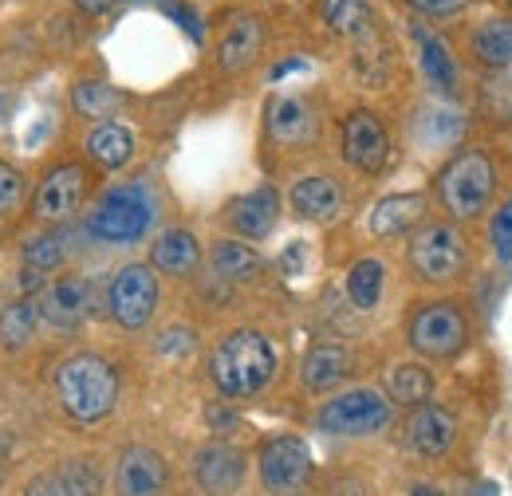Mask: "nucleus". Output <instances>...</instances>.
I'll return each instance as SVG.
<instances>
[{"instance_id":"1","label":"nucleus","mask_w":512,"mask_h":496,"mask_svg":"<svg viewBox=\"0 0 512 496\" xmlns=\"http://www.w3.org/2000/svg\"><path fill=\"white\" fill-rule=\"evenodd\" d=\"M280 371V355L272 339L256 327L229 331L213 351H209V382L217 386L221 398H256Z\"/></svg>"},{"instance_id":"2","label":"nucleus","mask_w":512,"mask_h":496,"mask_svg":"<svg viewBox=\"0 0 512 496\" xmlns=\"http://www.w3.org/2000/svg\"><path fill=\"white\" fill-rule=\"evenodd\" d=\"M497 182H501V174H497L493 154L481 146H465L438 170L434 193H438V205L446 209L453 225H469L481 213H489Z\"/></svg>"},{"instance_id":"3","label":"nucleus","mask_w":512,"mask_h":496,"mask_svg":"<svg viewBox=\"0 0 512 496\" xmlns=\"http://www.w3.org/2000/svg\"><path fill=\"white\" fill-rule=\"evenodd\" d=\"M158 221V197L150 182L134 178V182H119V186H107L91 213H87V233L99 241V245H138L150 237Z\"/></svg>"},{"instance_id":"4","label":"nucleus","mask_w":512,"mask_h":496,"mask_svg":"<svg viewBox=\"0 0 512 496\" xmlns=\"http://www.w3.org/2000/svg\"><path fill=\"white\" fill-rule=\"evenodd\" d=\"M56 394L67 418L95 426L119 402V374L103 355H71L56 371Z\"/></svg>"},{"instance_id":"5","label":"nucleus","mask_w":512,"mask_h":496,"mask_svg":"<svg viewBox=\"0 0 512 496\" xmlns=\"http://www.w3.org/2000/svg\"><path fill=\"white\" fill-rule=\"evenodd\" d=\"M406 264L418 284H453L469 272V241L453 221H426L410 233Z\"/></svg>"},{"instance_id":"6","label":"nucleus","mask_w":512,"mask_h":496,"mask_svg":"<svg viewBox=\"0 0 512 496\" xmlns=\"http://www.w3.org/2000/svg\"><path fill=\"white\" fill-rule=\"evenodd\" d=\"M406 343L426 363H449L469 347V319L453 300H426L406 319Z\"/></svg>"},{"instance_id":"7","label":"nucleus","mask_w":512,"mask_h":496,"mask_svg":"<svg viewBox=\"0 0 512 496\" xmlns=\"http://www.w3.org/2000/svg\"><path fill=\"white\" fill-rule=\"evenodd\" d=\"M394 418V402L375 386H355L323 402L316 414V430L331 437H371L386 430Z\"/></svg>"},{"instance_id":"8","label":"nucleus","mask_w":512,"mask_h":496,"mask_svg":"<svg viewBox=\"0 0 512 496\" xmlns=\"http://www.w3.org/2000/svg\"><path fill=\"white\" fill-rule=\"evenodd\" d=\"M256 473H260V489L268 496H300L312 485L316 461H312V449L304 437L276 434L260 445Z\"/></svg>"},{"instance_id":"9","label":"nucleus","mask_w":512,"mask_h":496,"mask_svg":"<svg viewBox=\"0 0 512 496\" xmlns=\"http://www.w3.org/2000/svg\"><path fill=\"white\" fill-rule=\"evenodd\" d=\"M158 311V272L142 260L123 264L107 284V315L123 331H142Z\"/></svg>"},{"instance_id":"10","label":"nucleus","mask_w":512,"mask_h":496,"mask_svg":"<svg viewBox=\"0 0 512 496\" xmlns=\"http://www.w3.org/2000/svg\"><path fill=\"white\" fill-rule=\"evenodd\" d=\"M87 189H91V174L79 162H64V166L48 170V178L32 193V217L44 225H64L83 209Z\"/></svg>"},{"instance_id":"11","label":"nucleus","mask_w":512,"mask_h":496,"mask_svg":"<svg viewBox=\"0 0 512 496\" xmlns=\"http://www.w3.org/2000/svg\"><path fill=\"white\" fill-rule=\"evenodd\" d=\"M339 146H343L347 166L359 170V174H367V178L383 174L386 162H390V134H386L383 119L375 111H367V107H359V111H351L343 119Z\"/></svg>"},{"instance_id":"12","label":"nucleus","mask_w":512,"mask_h":496,"mask_svg":"<svg viewBox=\"0 0 512 496\" xmlns=\"http://www.w3.org/2000/svg\"><path fill=\"white\" fill-rule=\"evenodd\" d=\"M193 481L205 496H233L245 485V453L225 441H209L193 453Z\"/></svg>"},{"instance_id":"13","label":"nucleus","mask_w":512,"mask_h":496,"mask_svg":"<svg viewBox=\"0 0 512 496\" xmlns=\"http://www.w3.org/2000/svg\"><path fill=\"white\" fill-rule=\"evenodd\" d=\"M402 441H406V449L418 453V457H430V461H434V457H446L449 449H453V441H457V422H453V414H449L446 406L422 402V406H414V410L406 414Z\"/></svg>"},{"instance_id":"14","label":"nucleus","mask_w":512,"mask_h":496,"mask_svg":"<svg viewBox=\"0 0 512 496\" xmlns=\"http://www.w3.org/2000/svg\"><path fill=\"white\" fill-rule=\"evenodd\" d=\"M166 485H170V465L158 449L150 445L123 449L115 465V496H162Z\"/></svg>"},{"instance_id":"15","label":"nucleus","mask_w":512,"mask_h":496,"mask_svg":"<svg viewBox=\"0 0 512 496\" xmlns=\"http://www.w3.org/2000/svg\"><path fill=\"white\" fill-rule=\"evenodd\" d=\"M426 209H430V197L422 189H406V193H390L379 197L371 217H367V229L371 237L379 241H394V237H410L414 229L426 225Z\"/></svg>"},{"instance_id":"16","label":"nucleus","mask_w":512,"mask_h":496,"mask_svg":"<svg viewBox=\"0 0 512 496\" xmlns=\"http://www.w3.org/2000/svg\"><path fill=\"white\" fill-rule=\"evenodd\" d=\"M280 221V193L272 186H256L225 205V225L241 241H264Z\"/></svg>"},{"instance_id":"17","label":"nucleus","mask_w":512,"mask_h":496,"mask_svg":"<svg viewBox=\"0 0 512 496\" xmlns=\"http://www.w3.org/2000/svg\"><path fill=\"white\" fill-rule=\"evenodd\" d=\"M288 205L300 221L308 225H331L343 217V205H347V193L343 186L331 178V174H308L300 178L292 193H288Z\"/></svg>"},{"instance_id":"18","label":"nucleus","mask_w":512,"mask_h":496,"mask_svg":"<svg viewBox=\"0 0 512 496\" xmlns=\"http://www.w3.org/2000/svg\"><path fill=\"white\" fill-rule=\"evenodd\" d=\"M465 52L477 67H485L489 75L512 71V12L501 16H485L469 28L465 36Z\"/></svg>"},{"instance_id":"19","label":"nucleus","mask_w":512,"mask_h":496,"mask_svg":"<svg viewBox=\"0 0 512 496\" xmlns=\"http://www.w3.org/2000/svg\"><path fill=\"white\" fill-rule=\"evenodd\" d=\"M264 52V20L253 16V12H237V16H229V24H225V32H221V40H217V67L225 71V75H237V71H245V67H253L256 56Z\"/></svg>"},{"instance_id":"20","label":"nucleus","mask_w":512,"mask_h":496,"mask_svg":"<svg viewBox=\"0 0 512 496\" xmlns=\"http://www.w3.org/2000/svg\"><path fill=\"white\" fill-rule=\"evenodd\" d=\"M410 36H414V48H418V63H422L426 83H430L438 95L453 99L457 87H461V67H457L453 52L446 48V40L434 36L430 28H422V24H410Z\"/></svg>"},{"instance_id":"21","label":"nucleus","mask_w":512,"mask_h":496,"mask_svg":"<svg viewBox=\"0 0 512 496\" xmlns=\"http://www.w3.org/2000/svg\"><path fill=\"white\" fill-rule=\"evenodd\" d=\"M40 315L52 323V327H79L87 315H91V284L83 276H64L56 284H48V292L40 296Z\"/></svg>"},{"instance_id":"22","label":"nucleus","mask_w":512,"mask_h":496,"mask_svg":"<svg viewBox=\"0 0 512 496\" xmlns=\"http://www.w3.org/2000/svg\"><path fill=\"white\" fill-rule=\"evenodd\" d=\"M351 371H355V355H351L343 343H316V347H308V355L300 359V382H304L312 394L335 390L343 378H351Z\"/></svg>"},{"instance_id":"23","label":"nucleus","mask_w":512,"mask_h":496,"mask_svg":"<svg viewBox=\"0 0 512 496\" xmlns=\"http://www.w3.org/2000/svg\"><path fill=\"white\" fill-rule=\"evenodd\" d=\"M154 272H162V276H174V280H186L197 272V264H201V245H197V237H193L190 229H166V233H158L154 237V245H150V260H146Z\"/></svg>"},{"instance_id":"24","label":"nucleus","mask_w":512,"mask_h":496,"mask_svg":"<svg viewBox=\"0 0 512 496\" xmlns=\"http://www.w3.org/2000/svg\"><path fill=\"white\" fill-rule=\"evenodd\" d=\"M312 126H316V115H312V107L304 99H296V95L268 99V107H264V130H268L272 142L296 146V142H304L312 134Z\"/></svg>"},{"instance_id":"25","label":"nucleus","mask_w":512,"mask_h":496,"mask_svg":"<svg viewBox=\"0 0 512 496\" xmlns=\"http://www.w3.org/2000/svg\"><path fill=\"white\" fill-rule=\"evenodd\" d=\"M209 268L225 284H253L264 272V256L253 245H245L241 237H221L209 248Z\"/></svg>"},{"instance_id":"26","label":"nucleus","mask_w":512,"mask_h":496,"mask_svg":"<svg viewBox=\"0 0 512 496\" xmlns=\"http://www.w3.org/2000/svg\"><path fill=\"white\" fill-rule=\"evenodd\" d=\"M83 150H87V158L99 166V170H127L130 162H134V134H130L123 123H95L91 126V134H87V142H83Z\"/></svg>"},{"instance_id":"27","label":"nucleus","mask_w":512,"mask_h":496,"mask_svg":"<svg viewBox=\"0 0 512 496\" xmlns=\"http://www.w3.org/2000/svg\"><path fill=\"white\" fill-rule=\"evenodd\" d=\"M320 20L327 32H335L339 40H367L375 32V8L371 0H320Z\"/></svg>"},{"instance_id":"28","label":"nucleus","mask_w":512,"mask_h":496,"mask_svg":"<svg viewBox=\"0 0 512 496\" xmlns=\"http://www.w3.org/2000/svg\"><path fill=\"white\" fill-rule=\"evenodd\" d=\"M343 292H347V304L355 311H375L386 292V264L375 256H363L347 268V280H343Z\"/></svg>"},{"instance_id":"29","label":"nucleus","mask_w":512,"mask_h":496,"mask_svg":"<svg viewBox=\"0 0 512 496\" xmlns=\"http://www.w3.org/2000/svg\"><path fill=\"white\" fill-rule=\"evenodd\" d=\"M386 398L394 406H422L434 398V371L426 363H398L386 371Z\"/></svg>"},{"instance_id":"30","label":"nucleus","mask_w":512,"mask_h":496,"mask_svg":"<svg viewBox=\"0 0 512 496\" xmlns=\"http://www.w3.org/2000/svg\"><path fill=\"white\" fill-rule=\"evenodd\" d=\"M71 107L79 119H95V123H107L119 107H123V91L111 87L107 79H79L71 87Z\"/></svg>"},{"instance_id":"31","label":"nucleus","mask_w":512,"mask_h":496,"mask_svg":"<svg viewBox=\"0 0 512 496\" xmlns=\"http://www.w3.org/2000/svg\"><path fill=\"white\" fill-rule=\"evenodd\" d=\"M481 115H485L489 123H501V126L512 123V75L509 71L489 75V79L481 83Z\"/></svg>"},{"instance_id":"32","label":"nucleus","mask_w":512,"mask_h":496,"mask_svg":"<svg viewBox=\"0 0 512 496\" xmlns=\"http://www.w3.org/2000/svg\"><path fill=\"white\" fill-rule=\"evenodd\" d=\"M36 319H40V311L28 300L4 308V315H0V343L4 347H24L32 339V331H36Z\"/></svg>"},{"instance_id":"33","label":"nucleus","mask_w":512,"mask_h":496,"mask_svg":"<svg viewBox=\"0 0 512 496\" xmlns=\"http://www.w3.org/2000/svg\"><path fill=\"white\" fill-rule=\"evenodd\" d=\"M64 256H67L64 237H56V233L32 237V241L24 245V264H28V272H32V276H44V272L60 268V264H64Z\"/></svg>"},{"instance_id":"34","label":"nucleus","mask_w":512,"mask_h":496,"mask_svg":"<svg viewBox=\"0 0 512 496\" xmlns=\"http://www.w3.org/2000/svg\"><path fill=\"white\" fill-rule=\"evenodd\" d=\"M60 481L67 485V493L71 496L103 493V477H99V469H95L91 461H67L64 469H60Z\"/></svg>"},{"instance_id":"35","label":"nucleus","mask_w":512,"mask_h":496,"mask_svg":"<svg viewBox=\"0 0 512 496\" xmlns=\"http://www.w3.org/2000/svg\"><path fill=\"white\" fill-rule=\"evenodd\" d=\"M489 245L501 264H512V197H505L489 217Z\"/></svg>"},{"instance_id":"36","label":"nucleus","mask_w":512,"mask_h":496,"mask_svg":"<svg viewBox=\"0 0 512 496\" xmlns=\"http://www.w3.org/2000/svg\"><path fill=\"white\" fill-rule=\"evenodd\" d=\"M414 16H422V20H453V16H461L473 0H402Z\"/></svg>"},{"instance_id":"37","label":"nucleus","mask_w":512,"mask_h":496,"mask_svg":"<svg viewBox=\"0 0 512 496\" xmlns=\"http://www.w3.org/2000/svg\"><path fill=\"white\" fill-rule=\"evenodd\" d=\"M20 197H24V174L12 162H0V217L16 213Z\"/></svg>"},{"instance_id":"38","label":"nucleus","mask_w":512,"mask_h":496,"mask_svg":"<svg viewBox=\"0 0 512 496\" xmlns=\"http://www.w3.org/2000/svg\"><path fill=\"white\" fill-rule=\"evenodd\" d=\"M426 142H449V138H457V130H461V119L449 111V107H434V111H426Z\"/></svg>"},{"instance_id":"39","label":"nucleus","mask_w":512,"mask_h":496,"mask_svg":"<svg viewBox=\"0 0 512 496\" xmlns=\"http://www.w3.org/2000/svg\"><path fill=\"white\" fill-rule=\"evenodd\" d=\"M24 496H71V493H67V485L60 481V473H40V477L24 489Z\"/></svg>"},{"instance_id":"40","label":"nucleus","mask_w":512,"mask_h":496,"mask_svg":"<svg viewBox=\"0 0 512 496\" xmlns=\"http://www.w3.org/2000/svg\"><path fill=\"white\" fill-rule=\"evenodd\" d=\"M166 12H170V16H174V20H178V24L190 32L193 40H201V36H205V28H201V20L193 16V8H186V4H170Z\"/></svg>"},{"instance_id":"41","label":"nucleus","mask_w":512,"mask_h":496,"mask_svg":"<svg viewBox=\"0 0 512 496\" xmlns=\"http://www.w3.org/2000/svg\"><path fill=\"white\" fill-rule=\"evenodd\" d=\"M75 4H79L83 12H91V16H99V12H107L115 0H75Z\"/></svg>"},{"instance_id":"42","label":"nucleus","mask_w":512,"mask_h":496,"mask_svg":"<svg viewBox=\"0 0 512 496\" xmlns=\"http://www.w3.org/2000/svg\"><path fill=\"white\" fill-rule=\"evenodd\" d=\"M300 67H304V60H284L280 67H272V83H276V79H284L288 71H300Z\"/></svg>"},{"instance_id":"43","label":"nucleus","mask_w":512,"mask_h":496,"mask_svg":"<svg viewBox=\"0 0 512 496\" xmlns=\"http://www.w3.org/2000/svg\"><path fill=\"white\" fill-rule=\"evenodd\" d=\"M410 496H446V493H442V489H434V485H414Z\"/></svg>"},{"instance_id":"44","label":"nucleus","mask_w":512,"mask_h":496,"mask_svg":"<svg viewBox=\"0 0 512 496\" xmlns=\"http://www.w3.org/2000/svg\"><path fill=\"white\" fill-rule=\"evenodd\" d=\"M505 4H509V12H512V0H505Z\"/></svg>"},{"instance_id":"45","label":"nucleus","mask_w":512,"mask_h":496,"mask_svg":"<svg viewBox=\"0 0 512 496\" xmlns=\"http://www.w3.org/2000/svg\"><path fill=\"white\" fill-rule=\"evenodd\" d=\"M138 4H146V0H138Z\"/></svg>"}]
</instances>
